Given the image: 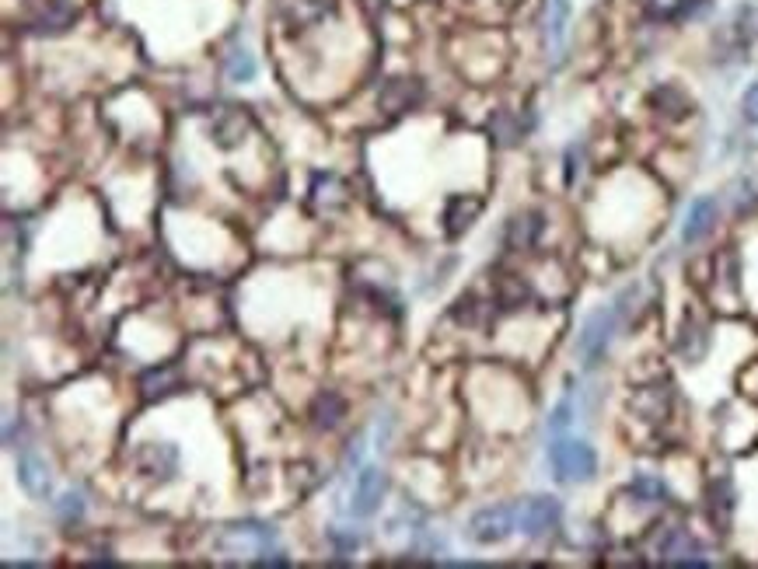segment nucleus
Masks as SVG:
<instances>
[{"mask_svg": "<svg viewBox=\"0 0 758 569\" xmlns=\"http://www.w3.org/2000/svg\"><path fill=\"white\" fill-rule=\"evenodd\" d=\"M140 468L154 479H172L179 472V451L172 444H151L140 451Z\"/></svg>", "mask_w": 758, "mask_h": 569, "instance_id": "nucleus-18", "label": "nucleus"}, {"mask_svg": "<svg viewBox=\"0 0 758 569\" xmlns=\"http://www.w3.org/2000/svg\"><path fill=\"white\" fill-rule=\"evenodd\" d=\"M493 301H497L500 311H517L524 308V304L531 301V287L528 280H521L517 273H507L497 280V294H493Z\"/></svg>", "mask_w": 758, "mask_h": 569, "instance_id": "nucleus-21", "label": "nucleus"}, {"mask_svg": "<svg viewBox=\"0 0 758 569\" xmlns=\"http://www.w3.org/2000/svg\"><path fill=\"white\" fill-rule=\"evenodd\" d=\"M566 32H570V0H545L542 11V42L552 60H563Z\"/></svg>", "mask_w": 758, "mask_h": 569, "instance_id": "nucleus-7", "label": "nucleus"}, {"mask_svg": "<svg viewBox=\"0 0 758 569\" xmlns=\"http://www.w3.org/2000/svg\"><path fill=\"white\" fill-rule=\"evenodd\" d=\"M629 409H633L640 419H647V423H661V419H668V412H671V391L661 388V384L640 388L633 395V402H629Z\"/></svg>", "mask_w": 758, "mask_h": 569, "instance_id": "nucleus-17", "label": "nucleus"}, {"mask_svg": "<svg viewBox=\"0 0 758 569\" xmlns=\"http://www.w3.org/2000/svg\"><path fill=\"white\" fill-rule=\"evenodd\" d=\"M179 371L175 367H154V371L144 374V381H140V388H144V398L147 402H158V398L172 395V391H179Z\"/></svg>", "mask_w": 758, "mask_h": 569, "instance_id": "nucleus-22", "label": "nucleus"}, {"mask_svg": "<svg viewBox=\"0 0 758 569\" xmlns=\"http://www.w3.org/2000/svg\"><path fill=\"white\" fill-rule=\"evenodd\" d=\"M311 199H315V206H322V210H343V206L350 203V186L332 172L318 175L315 186H311Z\"/></svg>", "mask_w": 758, "mask_h": 569, "instance_id": "nucleus-19", "label": "nucleus"}, {"mask_svg": "<svg viewBox=\"0 0 758 569\" xmlns=\"http://www.w3.org/2000/svg\"><path fill=\"white\" fill-rule=\"evenodd\" d=\"M423 102V84L416 77H392V81L381 88L378 105L388 112V116H399V112H409Z\"/></svg>", "mask_w": 758, "mask_h": 569, "instance_id": "nucleus-10", "label": "nucleus"}, {"mask_svg": "<svg viewBox=\"0 0 758 569\" xmlns=\"http://www.w3.org/2000/svg\"><path fill=\"white\" fill-rule=\"evenodd\" d=\"M675 353L685 364H699L710 353V329L703 322H696V318H685V325L678 329L675 339Z\"/></svg>", "mask_w": 758, "mask_h": 569, "instance_id": "nucleus-13", "label": "nucleus"}, {"mask_svg": "<svg viewBox=\"0 0 758 569\" xmlns=\"http://www.w3.org/2000/svg\"><path fill=\"white\" fill-rule=\"evenodd\" d=\"M549 468L556 482H563V486H580V482H591L594 475H598V451H594L587 440L556 437L549 444Z\"/></svg>", "mask_w": 758, "mask_h": 569, "instance_id": "nucleus-1", "label": "nucleus"}, {"mask_svg": "<svg viewBox=\"0 0 758 569\" xmlns=\"http://www.w3.org/2000/svg\"><path fill=\"white\" fill-rule=\"evenodd\" d=\"M18 482H21V489H25L28 496H35V500H49V493H53L46 461H42L35 451H21L18 454Z\"/></svg>", "mask_w": 758, "mask_h": 569, "instance_id": "nucleus-12", "label": "nucleus"}, {"mask_svg": "<svg viewBox=\"0 0 758 569\" xmlns=\"http://www.w3.org/2000/svg\"><path fill=\"white\" fill-rule=\"evenodd\" d=\"M517 531V503H497V507H483L469 517V528L465 535L472 538L476 545H500L507 542L510 535Z\"/></svg>", "mask_w": 758, "mask_h": 569, "instance_id": "nucleus-3", "label": "nucleus"}, {"mask_svg": "<svg viewBox=\"0 0 758 569\" xmlns=\"http://www.w3.org/2000/svg\"><path fill=\"white\" fill-rule=\"evenodd\" d=\"M734 39H738V49H748L752 42H758V4H748L738 11V21H734Z\"/></svg>", "mask_w": 758, "mask_h": 569, "instance_id": "nucleus-26", "label": "nucleus"}, {"mask_svg": "<svg viewBox=\"0 0 758 569\" xmlns=\"http://www.w3.org/2000/svg\"><path fill=\"white\" fill-rule=\"evenodd\" d=\"M524 119L517 116V112H497V116L490 119V137L497 140L500 147H514V144H521L524 140Z\"/></svg>", "mask_w": 758, "mask_h": 569, "instance_id": "nucleus-24", "label": "nucleus"}, {"mask_svg": "<svg viewBox=\"0 0 758 569\" xmlns=\"http://www.w3.org/2000/svg\"><path fill=\"white\" fill-rule=\"evenodd\" d=\"M545 234V217L538 210H524V213H514L504 227V245L510 252H531V248L542 241Z\"/></svg>", "mask_w": 758, "mask_h": 569, "instance_id": "nucleus-9", "label": "nucleus"}, {"mask_svg": "<svg viewBox=\"0 0 758 569\" xmlns=\"http://www.w3.org/2000/svg\"><path fill=\"white\" fill-rule=\"evenodd\" d=\"M717 217H720V203L713 196H699L696 203L689 206V217H685V227H682V241L685 245H699L706 234L717 227Z\"/></svg>", "mask_w": 758, "mask_h": 569, "instance_id": "nucleus-11", "label": "nucleus"}, {"mask_svg": "<svg viewBox=\"0 0 758 569\" xmlns=\"http://www.w3.org/2000/svg\"><path fill=\"white\" fill-rule=\"evenodd\" d=\"M56 514H60L63 524H77L84 517V496L81 493H67L60 503H56Z\"/></svg>", "mask_w": 758, "mask_h": 569, "instance_id": "nucleus-29", "label": "nucleus"}, {"mask_svg": "<svg viewBox=\"0 0 758 569\" xmlns=\"http://www.w3.org/2000/svg\"><path fill=\"white\" fill-rule=\"evenodd\" d=\"M336 11V0H283L280 4V14L290 28H308V25H318L325 14Z\"/></svg>", "mask_w": 758, "mask_h": 569, "instance_id": "nucleus-16", "label": "nucleus"}, {"mask_svg": "<svg viewBox=\"0 0 758 569\" xmlns=\"http://www.w3.org/2000/svg\"><path fill=\"white\" fill-rule=\"evenodd\" d=\"M570 423H573V402H570V398H563V402H559L556 409H552V416H549V430H552V433H563Z\"/></svg>", "mask_w": 758, "mask_h": 569, "instance_id": "nucleus-30", "label": "nucleus"}, {"mask_svg": "<svg viewBox=\"0 0 758 569\" xmlns=\"http://www.w3.org/2000/svg\"><path fill=\"white\" fill-rule=\"evenodd\" d=\"M228 81H235V84H245V81H252L255 77V70H259V63H255V56L249 53V49H235V53L228 56Z\"/></svg>", "mask_w": 758, "mask_h": 569, "instance_id": "nucleus-28", "label": "nucleus"}, {"mask_svg": "<svg viewBox=\"0 0 758 569\" xmlns=\"http://www.w3.org/2000/svg\"><path fill=\"white\" fill-rule=\"evenodd\" d=\"M619 325H622V315H619L615 304H605V308H598V311L587 315L584 329H580V336H577V353H580L584 371L601 367V360L608 357V346H612Z\"/></svg>", "mask_w": 758, "mask_h": 569, "instance_id": "nucleus-2", "label": "nucleus"}, {"mask_svg": "<svg viewBox=\"0 0 758 569\" xmlns=\"http://www.w3.org/2000/svg\"><path fill=\"white\" fill-rule=\"evenodd\" d=\"M388 489V479L381 468L367 465L357 472V482H353V500H350V514L360 517V521H367V517L378 514L381 507V496H385Z\"/></svg>", "mask_w": 758, "mask_h": 569, "instance_id": "nucleus-5", "label": "nucleus"}, {"mask_svg": "<svg viewBox=\"0 0 758 569\" xmlns=\"http://www.w3.org/2000/svg\"><path fill=\"white\" fill-rule=\"evenodd\" d=\"M647 11L661 21H671V18H685L699 7V0H643Z\"/></svg>", "mask_w": 758, "mask_h": 569, "instance_id": "nucleus-27", "label": "nucleus"}, {"mask_svg": "<svg viewBox=\"0 0 758 569\" xmlns=\"http://www.w3.org/2000/svg\"><path fill=\"white\" fill-rule=\"evenodd\" d=\"M479 210H483V203L476 196H451L448 206H444V234L448 238H462L476 224Z\"/></svg>", "mask_w": 758, "mask_h": 569, "instance_id": "nucleus-14", "label": "nucleus"}, {"mask_svg": "<svg viewBox=\"0 0 758 569\" xmlns=\"http://www.w3.org/2000/svg\"><path fill=\"white\" fill-rule=\"evenodd\" d=\"M559 517H563V510L552 496H528V500L517 503V531L524 538H535V542L549 538L559 528Z\"/></svg>", "mask_w": 758, "mask_h": 569, "instance_id": "nucleus-4", "label": "nucleus"}, {"mask_svg": "<svg viewBox=\"0 0 758 569\" xmlns=\"http://www.w3.org/2000/svg\"><path fill=\"white\" fill-rule=\"evenodd\" d=\"M650 109L657 112L661 119H668V123H675V119H685L692 112V98L685 95L678 84H661V88L650 91Z\"/></svg>", "mask_w": 758, "mask_h": 569, "instance_id": "nucleus-15", "label": "nucleus"}, {"mask_svg": "<svg viewBox=\"0 0 758 569\" xmlns=\"http://www.w3.org/2000/svg\"><path fill=\"white\" fill-rule=\"evenodd\" d=\"M741 116H745L752 126H758V81H752V88H748L745 98H741Z\"/></svg>", "mask_w": 758, "mask_h": 569, "instance_id": "nucleus-31", "label": "nucleus"}, {"mask_svg": "<svg viewBox=\"0 0 758 569\" xmlns=\"http://www.w3.org/2000/svg\"><path fill=\"white\" fill-rule=\"evenodd\" d=\"M249 130H252V116H249V112L228 105V109L217 112L214 123H210V140H214L217 147H224V151H231V147H242L245 144Z\"/></svg>", "mask_w": 758, "mask_h": 569, "instance_id": "nucleus-8", "label": "nucleus"}, {"mask_svg": "<svg viewBox=\"0 0 758 569\" xmlns=\"http://www.w3.org/2000/svg\"><path fill=\"white\" fill-rule=\"evenodd\" d=\"M77 7L70 0H35L28 11V32L35 35H60L74 25Z\"/></svg>", "mask_w": 758, "mask_h": 569, "instance_id": "nucleus-6", "label": "nucleus"}, {"mask_svg": "<svg viewBox=\"0 0 758 569\" xmlns=\"http://www.w3.org/2000/svg\"><path fill=\"white\" fill-rule=\"evenodd\" d=\"M731 514H734V486H731V479H717L710 486V517L720 531H727Z\"/></svg>", "mask_w": 758, "mask_h": 569, "instance_id": "nucleus-23", "label": "nucleus"}, {"mask_svg": "<svg viewBox=\"0 0 758 569\" xmlns=\"http://www.w3.org/2000/svg\"><path fill=\"white\" fill-rule=\"evenodd\" d=\"M311 416H315V423L322 426V430H332V426L343 423L346 416V402L339 395H332V391H325V395H318L315 409H311Z\"/></svg>", "mask_w": 758, "mask_h": 569, "instance_id": "nucleus-25", "label": "nucleus"}, {"mask_svg": "<svg viewBox=\"0 0 758 569\" xmlns=\"http://www.w3.org/2000/svg\"><path fill=\"white\" fill-rule=\"evenodd\" d=\"M626 493L633 496L636 503H643V507H664V503L671 500L668 486H664L657 475H647V472L633 475V482L626 486Z\"/></svg>", "mask_w": 758, "mask_h": 569, "instance_id": "nucleus-20", "label": "nucleus"}]
</instances>
